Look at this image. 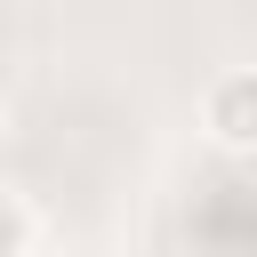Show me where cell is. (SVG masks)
<instances>
[{
    "label": "cell",
    "instance_id": "6da1fadb",
    "mask_svg": "<svg viewBox=\"0 0 257 257\" xmlns=\"http://www.w3.org/2000/svg\"><path fill=\"white\" fill-rule=\"evenodd\" d=\"M201 128L217 153H257V64H233L201 88Z\"/></svg>",
    "mask_w": 257,
    "mask_h": 257
},
{
    "label": "cell",
    "instance_id": "277c9868",
    "mask_svg": "<svg viewBox=\"0 0 257 257\" xmlns=\"http://www.w3.org/2000/svg\"><path fill=\"white\" fill-rule=\"evenodd\" d=\"M56 257H64V249H56Z\"/></svg>",
    "mask_w": 257,
    "mask_h": 257
},
{
    "label": "cell",
    "instance_id": "7a4b0ae2",
    "mask_svg": "<svg viewBox=\"0 0 257 257\" xmlns=\"http://www.w3.org/2000/svg\"><path fill=\"white\" fill-rule=\"evenodd\" d=\"M0 257H32V209L8 185H0Z\"/></svg>",
    "mask_w": 257,
    "mask_h": 257
},
{
    "label": "cell",
    "instance_id": "3957f363",
    "mask_svg": "<svg viewBox=\"0 0 257 257\" xmlns=\"http://www.w3.org/2000/svg\"><path fill=\"white\" fill-rule=\"evenodd\" d=\"M0 137H8V104H0Z\"/></svg>",
    "mask_w": 257,
    "mask_h": 257
}]
</instances>
